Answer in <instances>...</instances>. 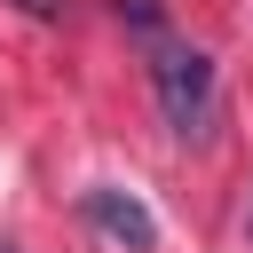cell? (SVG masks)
<instances>
[{"label": "cell", "mask_w": 253, "mask_h": 253, "mask_svg": "<svg viewBox=\"0 0 253 253\" xmlns=\"http://www.w3.org/2000/svg\"><path fill=\"white\" fill-rule=\"evenodd\" d=\"M111 8H119V16L150 40V47H166V0H111Z\"/></svg>", "instance_id": "3"}, {"label": "cell", "mask_w": 253, "mask_h": 253, "mask_svg": "<svg viewBox=\"0 0 253 253\" xmlns=\"http://www.w3.org/2000/svg\"><path fill=\"white\" fill-rule=\"evenodd\" d=\"M150 87H158V111H166V126L182 142L213 134L221 95H213V55L206 47H150Z\"/></svg>", "instance_id": "1"}, {"label": "cell", "mask_w": 253, "mask_h": 253, "mask_svg": "<svg viewBox=\"0 0 253 253\" xmlns=\"http://www.w3.org/2000/svg\"><path fill=\"white\" fill-rule=\"evenodd\" d=\"M16 8H24V16H40V24H63V8H71V0H16Z\"/></svg>", "instance_id": "4"}, {"label": "cell", "mask_w": 253, "mask_h": 253, "mask_svg": "<svg viewBox=\"0 0 253 253\" xmlns=\"http://www.w3.org/2000/svg\"><path fill=\"white\" fill-rule=\"evenodd\" d=\"M79 213H87V229H95L103 245H119V253H150V245H158V221H150V206H142L134 190H119V182H95V190H79Z\"/></svg>", "instance_id": "2"}, {"label": "cell", "mask_w": 253, "mask_h": 253, "mask_svg": "<svg viewBox=\"0 0 253 253\" xmlns=\"http://www.w3.org/2000/svg\"><path fill=\"white\" fill-rule=\"evenodd\" d=\"M0 253H16V245H8V237H0Z\"/></svg>", "instance_id": "5"}]
</instances>
